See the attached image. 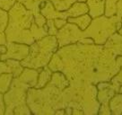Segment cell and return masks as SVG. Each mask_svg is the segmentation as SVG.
Returning <instances> with one entry per match:
<instances>
[{
  "instance_id": "6da1fadb",
  "label": "cell",
  "mask_w": 122,
  "mask_h": 115,
  "mask_svg": "<svg viewBox=\"0 0 122 115\" xmlns=\"http://www.w3.org/2000/svg\"><path fill=\"white\" fill-rule=\"evenodd\" d=\"M116 58L103 45L76 42L58 48L48 67L53 72H62L69 83L97 84L111 81L118 72Z\"/></svg>"
},
{
  "instance_id": "7a4b0ae2",
  "label": "cell",
  "mask_w": 122,
  "mask_h": 115,
  "mask_svg": "<svg viewBox=\"0 0 122 115\" xmlns=\"http://www.w3.org/2000/svg\"><path fill=\"white\" fill-rule=\"evenodd\" d=\"M5 32L7 42L31 45L48 35V28L46 24L43 27L38 26L33 13L16 1L8 11V23Z\"/></svg>"
},
{
  "instance_id": "3957f363",
  "label": "cell",
  "mask_w": 122,
  "mask_h": 115,
  "mask_svg": "<svg viewBox=\"0 0 122 115\" xmlns=\"http://www.w3.org/2000/svg\"><path fill=\"white\" fill-rule=\"evenodd\" d=\"M62 91L50 81L42 88L28 89L26 103L31 114H55L57 110L64 109Z\"/></svg>"
},
{
  "instance_id": "277c9868",
  "label": "cell",
  "mask_w": 122,
  "mask_h": 115,
  "mask_svg": "<svg viewBox=\"0 0 122 115\" xmlns=\"http://www.w3.org/2000/svg\"><path fill=\"white\" fill-rule=\"evenodd\" d=\"M57 49L58 43L57 37L53 35H47L30 45L29 54L21 61V64L23 68H42L48 66Z\"/></svg>"
},
{
  "instance_id": "5b68a950",
  "label": "cell",
  "mask_w": 122,
  "mask_h": 115,
  "mask_svg": "<svg viewBox=\"0 0 122 115\" xmlns=\"http://www.w3.org/2000/svg\"><path fill=\"white\" fill-rule=\"evenodd\" d=\"M30 88L29 84L19 77H14L6 93L3 95L5 114H31L26 103L27 91Z\"/></svg>"
},
{
  "instance_id": "8992f818",
  "label": "cell",
  "mask_w": 122,
  "mask_h": 115,
  "mask_svg": "<svg viewBox=\"0 0 122 115\" xmlns=\"http://www.w3.org/2000/svg\"><path fill=\"white\" fill-rule=\"evenodd\" d=\"M120 26V19L116 16H106L103 15L92 18L90 25L84 31V36L92 39L94 44L103 45Z\"/></svg>"
},
{
  "instance_id": "52a82bcc",
  "label": "cell",
  "mask_w": 122,
  "mask_h": 115,
  "mask_svg": "<svg viewBox=\"0 0 122 115\" xmlns=\"http://www.w3.org/2000/svg\"><path fill=\"white\" fill-rule=\"evenodd\" d=\"M56 37L58 43V48L79 42L80 40L85 38L84 31L80 30V28L76 24L68 22L58 30Z\"/></svg>"
},
{
  "instance_id": "ba28073f",
  "label": "cell",
  "mask_w": 122,
  "mask_h": 115,
  "mask_svg": "<svg viewBox=\"0 0 122 115\" xmlns=\"http://www.w3.org/2000/svg\"><path fill=\"white\" fill-rule=\"evenodd\" d=\"M96 86L98 89L97 100L101 104L98 114L111 115L110 110V101L116 94L113 84L111 83V81H105L98 83Z\"/></svg>"
},
{
  "instance_id": "9c48e42d",
  "label": "cell",
  "mask_w": 122,
  "mask_h": 115,
  "mask_svg": "<svg viewBox=\"0 0 122 115\" xmlns=\"http://www.w3.org/2000/svg\"><path fill=\"white\" fill-rule=\"evenodd\" d=\"M6 47H7V51L4 55H1L0 60H6L11 58L22 61L28 56L30 51V45H27L24 43L7 42Z\"/></svg>"
},
{
  "instance_id": "30bf717a",
  "label": "cell",
  "mask_w": 122,
  "mask_h": 115,
  "mask_svg": "<svg viewBox=\"0 0 122 115\" xmlns=\"http://www.w3.org/2000/svg\"><path fill=\"white\" fill-rule=\"evenodd\" d=\"M23 4L28 10L33 13L36 24L40 27H43L47 23V19L41 14V5L46 0H17Z\"/></svg>"
},
{
  "instance_id": "8fae6325",
  "label": "cell",
  "mask_w": 122,
  "mask_h": 115,
  "mask_svg": "<svg viewBox=\"0 0 122 115\" xmlns=\"http://www.w3.org/2000/svg\"><path fill=\"white\" fill-rule=\"evenodd\" d=\"M89 13V7L85 2L76 1V3L71 5V7L66 11L61 12V16L63 19H66L69 17H77Z\"/></svg>"
},
{
  "instance_id": "7c38bea8",
  "label": "cell",
  "mask_w": 122,
  "mask_h": 115,
  "mask_svg": "<svg viewBox=\"0 0 122 115\" xmlns=\"http://www.w3.org/2000/svg\"><path fill=\"white\" fill-rule=\"evenodd\" d=\"M103 47L116 56H122V36L118 31L111 35L103 44Z\"/></svg>"
},
{
  "instance_id": "4fadbf2b",
  "label": "cell",
  "mask_w": 122,
  "mask_h": 115,
  "mask_svg": "<svg viewBox=\"0 0 122 115\" xmlns=\"http://www.w3.org/2000/svg\"><path fill=\"white\" fill-rule=\"evenodd\" d=\"M79 2H85L89 7V15L92 18L103 16L105 12L106 0H77Z\"/></svg>"
},
{
  "instance_id": "5bb4252c",
  "label": "cell",
  "mask_w": 122,
  "mask_h": 115,
  "mask_svg": "<svg viewBox=\"0 0 122 115\" xmlns=\"http://www.w3.org/2000/svg\"><path fill=\"white\" fill-rule=\"evenodd\" d=\"M104 16H116L118 19L122 17V0H106Z\"/></svg>"
},
{
  "instance_id": "9a60e30c",
  "label": "cell",
  "mask_w": 122,
  "mask_h": 115,
  "mask_svg": "<svg viewBox=\"0 0 122 115\" xmlns=\"http://www.w3.org/2000/svg\"><path fill=\"white\" fill-rule=\"evenodd\" d=\"M41 14L45 17L46 19H56V18H62L61 12L57 11L52 3L50 0H46L41 5Z\"/></svg>"
},
{
  "instance_id": "2e32d148",
  "label": "cell",
  "mask_w": 122,
  "mask_h": 115,
  "mask_svg": "<svg viewBox=\"0 0 122 115\" xmlns=\"http://www.w3.org/2000/svg\"><path fill=\"white\" fill-rule=\"evenodd\" d=\"M52 73H53V71L48 66H46V67L42 68H40L38 81H37V84L35 85V88L39 89L46 86L48 84V83L50 81V79H51Z\"/></svg>"
},
{
  "instance_id": "e0dca14e",
  "label": "cell",
  "mask_w": 122,
  "mask_h": 115,
  "mask_svg": "<svg viewBox=\"0 0 122 115\" xmlns=\"http://www.w3.org/2000/svg\"><path fill=\"white\" fill-rule=\"evenodd\" d=\"M92 20V18L91 17V16L89 14H85V15L77 16V17H69L67 18V22L76 24V26L80 28V30L84 31L90 25Z\"/></svg>"
},
{
  "instance_id": "ac0fdd59",
  "label": "cell",
  "mask_w": 122,
  "mask_h": 115,
  "mask_svg": "<svg viewBox=\"0 0 122 115\" xmlns=\"http://www.w3.org/2000/svg\"><path fill=\"white\" fill-rule=\"evenodd\" d=\"M8 23V12L5 11L0 8V45L6 44V37H5V29Z\"/></svg>"
},
{
  "instance_id": "d6986e66",
  "label": "cell",
  "mask_w": 122,
  "mask_h": 115,
  "mask_svg": "<svg viewBox=\"0 0 122 115\" xmlns=\"http://www.w3.org/2000/svg\"><path fill=\"white\" fill-rule=\"evenodd\" d=\"M110 110L111 114L122 115V94L116 93L110 101Z\"/></svg>"
},
{
  "instance_id": "ffe728a7",
  "label": "cell",
  "mask_w": 122,
  "mask_h": 115,
  "mask_svg": "<svg viewBox=\"0 0 122 115\" xmlns=\"http://www.w3.org/2000/svg\"><path fill=\"white\" fill-rule=\"evenodd\" d=\"M14 75L12 73H4L0 75V93L5 94L10 88Z\"/></svg>"
},
{
  "instance_id": "44dd1931",
  "label": "cell",
  "mask_w": 122,
  "mask_h": 115,
  "mask_svg": "<svg viewBox=\"0 0 122 115\" xmlns=\"http://www.w3.org/2000/svg\"><path fill=\"white\" fill-rule=\"evenodd\" d=\"M54 5L55 9L58 12L66 11L71 7L74 3H76L77 0H50Z\"/></svg>"
},
{
  "instance_id": "7402d4cb",
  "label": "cell",
  "mask_w": 122,
  "mask_h": 115,
  "mask_svg": "<svg viewBox=\"0 0 122 115\" xmlns=\"http://www.w3.org/2000/svg\"><path fill=\"white\" fill-rule=\"evenodd\" d=\"M111 83L113 84L115 91L117 93L118 92V89L119 88V86L122 85V67L118 70V73L116 74L114 77L111 79Z\"/></svg>"
},
{
  "instance_id": "603a6c76",
  "label": "cell",
  "mask_w": 122,
  "mask_h": 115,
  "mask_svg": "<svg viewBox=\"0 0 122 115\" xmlns=\"http://www.w3.org/2000/svg\"><path fill=\"white\" fill-rule=\"evenodd\" d=\"M46 25H47V28H48V35H53V36L57 35L58 30L57 29V27L55 26V23H54L53 19L47 20Z\"/></svg>"
},
{
  "instance_id": "cb8c5ba5",
  "label": "cell",
  "mask_w": 122,
  "mask_h": 115,
  "mask_svg": "<svg viewBox=\"0 0 122 115\" xmlns=\"http://www.w3.org/2000/svg\"><path fill=\"white\" fill-rule=\"evenodd\" d=\"M16 1L17 0H0V8L8 12L15 5Z\"/></svg>"
},
{
  "instance_id": "d4e9b609",
  "label": "cell",
  "mask_w": 122,
  "mask_h": 115,
  "mask_svg": "<svg viewBox=\"0 0 122 115\" xmlns=\"http://www.w3.org/2000/svg\"><path fill=\"white\" fill-rule=\"evenodd\" d=\"M54 23H55V26L57 27V30H59V29H61L64 25L66 24L67 20L63 19V18H56V19H54Z\"/></svg>"
},
{
  "instance_id": "484cf974",
  "label": "cell",
  "mask_w": 122,
  "mask_h": 115,
  "mask_svg": "<svg viewBox=\"0 0 122 115\" xmlns=\"http://www.w3.org/2000/svg\"><path fill=\"white\" fill-rule=\"evenodd\" d=\"M4 102V97H3V94L0 93V114H4L5 111H1V110H5V103Z\"/></svg>"
},
{
  "instance_id": "4316f807",
  "label": "cell",
  "mask_w": 122,
  "mask_h": 115,
  "mask_svg": "<svg viewBox=\"0 0 122 115\" xmlns=\"http://www.w3.org/2000/svg\"><path fill=\"white\" fill-rule=\"evenodd\" d=\"M6 51H7L6 44H1L0 45V54L1 55H4V54L6 53Z\"/></svg>"
},
{
  "instance_id": "83f0119b",
  "label": "cell",
  "mask_w": 122,
  "mask_h": 115,
  "mask_svg": "<svg viewBox=\"0 0 122 115\" xmlns=\"http://www.w3.org/2000/svg\"><path fill=\"white\" fill-rule=\"evenodd\" d=\"M116 61H117V64L119 68L122 67V56H118L116 58Z\"/></svg>"
},
{
  "instance_id": "f1b7e54d",
  "label": "cell",
  "mask_w": 122,
  "mask_h": 115,
  "mask_svg": "<svg viewBox=\"0 0 122 115\" xmlns=\"http://www.w3.org/2000/svg\"><path fill=\"white\" fill-rule=\"evenodd\" d=\"M117 31H118V33H119V34H120V35L122 36V26L119 27V28H118V30Z\"/></svg>"
},
{
  "instance_id": "f546056e",
  "label": "cell",
  "mask_w": 122,
  "mask_h": 115,
  "mask_svg": "<svg viewBox=\"0 0 122 115\" xmlns=\"http://www.w3.org/2000/svg\"><path fill=\"white\" fill-rule=\"evenodd\" d=\"M120 23H121V26H122V17H121V20H120Z\"/></svg>"
},
{
  "instance_id": "4dcf8cb0",
  "label": "cell",
  "mask_w": 122,
  "mask_h": 115,
  "mask_svg": "<svg viewBox=\"0 0 122 115\" xmlns=\"http://www.w3.org/2000/svg\"><path fill=\"white\" fill-rule=\"evenodd\" d=\"M0 58H1V54H0Z\"/></svg>"
}]
</instances>
